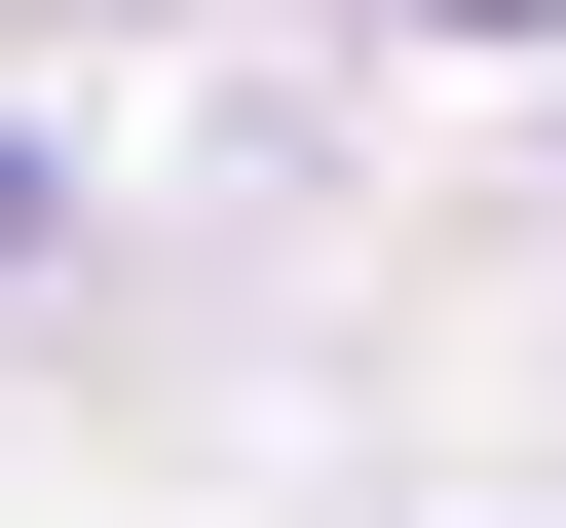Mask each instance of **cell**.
I'll use <instances>...</instances> for the list:
<instances>
[{"label":"cell","instance_id":"1","mask_svg":"<svg viewBox=\"0 0 566 528\" xmlns=\"http://www.w3.org/2000/svg\"><path fill=\"white\" fill-rule=\"evenodd\" d=\"M453 39H528V0H453Z\"/></svg>","mask_w":566,"mask_h":528}]
</instances>
